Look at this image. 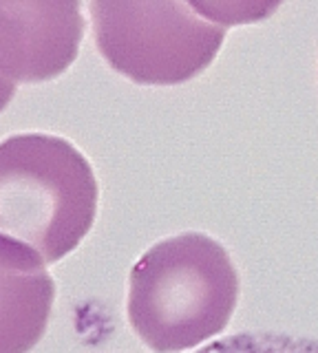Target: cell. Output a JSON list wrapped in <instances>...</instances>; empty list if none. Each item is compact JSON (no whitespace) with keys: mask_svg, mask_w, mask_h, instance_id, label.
Instances as JSON below:
<instances>
[{"mask_svg":"<svg viewBox=\"0 0 318 353\" xmlns=\"http://www.w3.org/2000/svg\"><path fill=\"white\" fill-rule=\"evenodd\" d=\"M237 301L232 259L201 232L155 243L130 270L128 323L155 353H179L212 340L230 325Z\"/></svg>","mask_w":318,"mask_h":353,"instance_id":"7a4b0ae2","label":"cell"},{"mask_svg":"<svg viewBox=\"0 0 318 353\" xmlns=\"http://www.w3.org/2000/svg\"><path fill=\"white\" fill-rule=\"evenodd\" d=\"M14 93H16V82L14 80H5L3 75H0V113L9 106V102L14 99Z\"/></svg>","mask_w":318,"mask_h":353,"instance_id":"ba28073f","label":"cell"},{"mask_svg":"<svg viewBox=\"0 0 318 353\" xmlns=\"http://www.w3.org/2000/svg\"><path fill=\"white\" fill-rule=\"evenodd\" d=\"M100 188L71 141L20 132L0 141V265L40 272L89 234Z\"/></svg>","mask_w":318,"mask_h":353,"instance_id":"6da1fadb","label":"cell"},{"mask_svg":"<svg viewBox=\"0 0 318 353\" xmlns=\"http://www.w3.org/2000/svg\"><path fill=\"white\" fill-rule=\"evenodd\" d=\"M195 353H318V340L274 331H244L212 340Z\"/></svg>","mask_w":318,"mask_h":353,"instance_id":"8992f818","label":"cell"},{"mask_svg":"<svg viewBox=\"0 0 318 353\" xmlns=\"http://www.w3.org/2000/svg\"><path fill=\"white\" fill-rule=\"evenodd\" d=\"M188 5L221 27H241L272 18L283 0H188Z\"/></svg>","mask_w":318,"mask_h":353,"instance_id":"52a82bcc","label":"cell"},{"mask_svg":"<svg viewBox=\"0 0 318 353\" xmlns=\"http://www.w3.org/2000/svg\"><path fill=\"white\" fill-rule=\"evenodd\" d=\"M82 0H0V75L36 84L78 60Z\"/></svg>","mask_w":318,"mask_h":353,"instance_id":"277c9868","label":"cell"},{"mask_svg":"<svg viewBox=\"0 0 318 353\" xmlns=\"http://www.w3.org/2000/svg\"><path fill=\"white\" fill-rule=\"evenodd\" d=\"M95 47L111 69L144 86H177L217 58L226 27L188 0H91Z\"/></svg>","mask_w":318,"mask_h":353,"instance_id":"3957f363","label":"cell"},{"mask_svg":"<svg viewBox=\"0 0 318 353\" xmlns=\"http://www.w3.org/2000/svg\"><path fill=\"white\" fill-rule=\"evenodd\" d=\"M56 283L40 272H18L0 265V353H29L45 336Z\"/></svg>","mask_w":318,"mask_h":353,"instance_id":"5b68a950","label":"cell"}]
</instances>
